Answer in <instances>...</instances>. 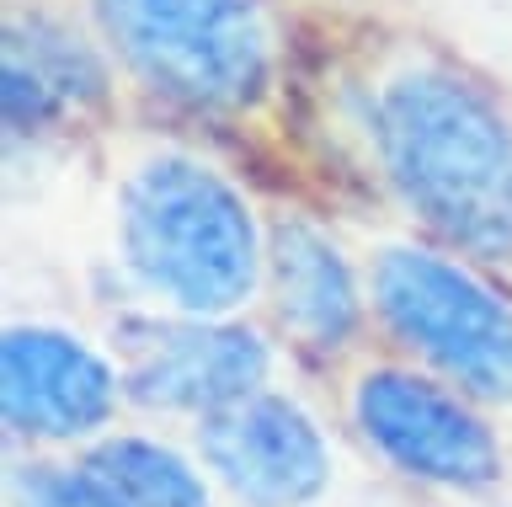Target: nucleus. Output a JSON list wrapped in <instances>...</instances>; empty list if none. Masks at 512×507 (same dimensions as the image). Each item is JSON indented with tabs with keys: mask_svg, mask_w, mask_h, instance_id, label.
<instances>
[{
	"mask_svg": "<svg viewBox=\"0 0 512 507\" xmlns=\"http://www.w3.org/2000/svg\"><path fill=\"white\" fill-rule=\"evenodd\" d=\"M374 305L395 337L459 390L512 401V305L470 267L422 246H390L374 262Z\"/></svg>",
	"mask_w": 512,
	"mask_h": 507,
	"instance_id": "nucleus-4",
	"label": "nucleus"
},
{
	"mask_svg": "<svg viewBox=\"0 0 512 507\" xmlns=\"http://www.w3.org/2000/svg\"><path fill=\"white\" fill-rule=\"evenodd\" d=\"M86 470L123 507H208V486L198 481V470L150 438H112L86 459Z\"/></svg>",
	"mask_w": 512,
	"mask_h": 507,
	"instance_id": "nucleus-11",
	"label": "nucleus"
},
{
	"mask_svg": "<svg viewBox=\"0 0 512 507\" xmlns=\"http://www.w3.org/2000/svg\"><path fill=\"white\" fill-rule=\"evenodd\" d=\"M0 395L16 433L75 438L112 417L118 374L80 337L48 326H11L0 342Z\"/></svg>",
	"mask_w": 512,
	"mask_h": 507,
	"instance_id": "nucleus-8",
	"label": "nucleus"
},
{
	"mask_svg": "<svg viewBox=\"0 0 512 507\" xmlns=\"http://www.w3.org/2000/svg\"><path fill=\"white\" fill-rule=\"evenodd\" d=\"M123 262L182 315H224L256 289V219L219 171L187 155H155L118 203Z\"/></svg>",
	"mask_w": 512,
	"mask_h": 507,
	"instance_id": "nucleus-2",
	"label": "nucleus"
},
{
	"mask_svg": "<svg viewBox=\"0 0 512 507\" xmlns=\"http://www.w3.org/2000/svg\"><path fill=\"white\" fill-rule=\"evenodd\" d=\"M267 347L240 326H139L128 337V395L166 411H219L256 395Z\"/></svg>",
	"mask_w": 512,
	"mask_h": 507,
	"instance_id": "nucleus-7",
	"label": "nucleus"
},
{
	"mask_svg": "<svg viewBox=\"0 0 512 507\" xmlns=\"http://www.w3.org/2000/svg\"><path fill=\"white\" fill-rule=\"evenodd\" d=\"M272 267V305L294 342L304 347H342L358 326V283H352L347 257L320 230L283 219L267 246Z\"/></svg>",
	"mask_w": 512,
	"mask_h": 507,
	"instance_id": "nucleus-9",
	"label": "nucleus"
},
{
	"mask_svg": "<svg viewBox=\"0 0 512 507\" xmlns=\"http://www.w3.org/2000/svg\"><path fill=\"white\" fill-rule=\"evenodd\" d=\"M96 17L160 97L203 113L256 102L272 75L262 0H96Z\"/></svg>",
	"mask_w": 512,
	"mask_h": 507,
	"instance_id": "nucleus-3",
	"label": "nucleus"
},
{
	"mask_svg": "<svg viewBox=\"0 0 512 507\" xmlns=\"http://www.w3.org/2000/svg\"><path fill=\"white\" fill-rule=\"evenodd\" d=\"M16 507H123V502L80 465V470H27L16 481Z\"/></svg>",
	"mask_w": 512,
	"mask_h": 507,
	"instance_id": "nucleus-12",
	"label": "nucleus"
},
{
	"mask_svg": "<svg viewBox=\"0 0 512 507\" xmlns=\"http://www.w3.org/2000/svg\"><path fill=\"white\" fill-rule=\"evenodd\" d=\"M102 97V65L54 22L6 27V123L16 134L59 129Z\"/></svg>",
	"mask_w": 512,
	"mask_h": 507,
	"instance_id": "nucleus-10",
	"label": "nucleus"
},
{
	"mask_svg": "<svg viewBox=\"0 0 512 507\" xmlns=\"http://www.w3.org/2000/svg\"><path fill=\"white\" fill-rule=\"evenodd\" d=\"M203 459L246 507H304L331 481V459L315 422L262 390L208 411Z\"/></svg>",
	"mask_w": 512,
	"mask_h": 507,
	"instance_id": "nucleus-6",
	"label": "nucleus"
},
{
	"mask_svg": "<svg viewBox=\"0 0 512 507\" xmlns=\"http://www.w3.org/2000/svg\"><path fill=\"white\" fill-rule=\"evenodd\" d=\"M358 427L395 470L438 486H491L502 475V454L486 422L459 395L427 385L422 374L379 369L352 395Z\"/></svg>",
	"mask_w": 512,
	"mask_h": 507,
	"instance_id": "nucleus-5",
	"label": "nucleus"
},
{
	"mask_svg": "<svg viewBox=\"0 0 512 507\" xmlns=\"http://www.w3.org/2000/svg\"><path fill=\"white\" fill-rule=\"evenodd\" d=\"M374 150L406 209L454 251L512 257V118L470 75L411 65L374 102Z\"/></svg>",
	"mask_w": 512,
	"mask_h": 507,
	"instance_id": "nucleus-1",
	"label": "nucleus"
}]
</instances>
